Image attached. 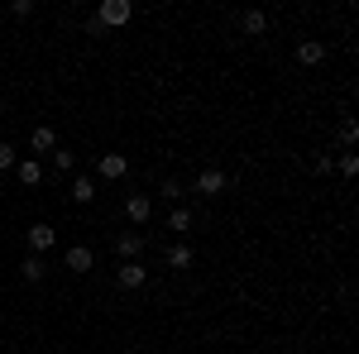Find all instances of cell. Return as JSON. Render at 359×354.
<instances>
[{
  "mask_svg": "<svg viewBox=\"0 0 359 354\" xmlns=\"http://www.w3.org/2000/svg\"><path fill=\"white\" fill-rule=\"evenodd\" d=\"M130 15H135V5H130V0H101V10H96L101 29H120V25H130Z\"/></svg>",
  "mask_w": 359,
  "mask_h": 354,
  "instance_id": "1",
  "label": "cell"
},
{
  "mask_svg": "<svg viewBox=\"0 0 359 354\" xmlns=\"http://www.w3.org/2000/svg\"><path fill=\"white\" fill-rule=\"evenodd\" d=\"M62 264H67V273H91V268H96V254H91L86 245H72Z\"/></svg>",
  "mask_w": 359,
  "mask_h": 354,
  "instance_id": "2",
  "label": "cell"
},
{
  "mask_svg": "<svg viewBox=\"0 0 359 354\" xmlns=\"http://www.w3.org/2000/svg\"><path fill=\"white\" fill-rule=\"evenodd\" d=\"M125 172H130V158L125 154H101V177L106 182H120Z\"/></svg>",
  "mask_w": 359,
  "mask_h": 354,
  "instance_id": "3",
  "label": "cell"
},
{
  "mask_svg": "<svg viewBox=\"0 0 359 354\" xmlns=\"http://www.w3.org/2000/svg\"><path fill=\"white\" fill-rule=\"evenodd\" d=\"M196 191H201V196H221L225 191V172L221 168H206V172L196 177Z\"/></svg>",
  "mask_w": 359,
  "mask_h": 354,
  "instance_id": "4",
  "label": "cell"
},
{
  "mask_svg": "<svg viewBox=\"0 0 359 354\" xmlns=\"http://www.w3.org/2000/svg\"><path fill=\"white\" fill-rule=\"evenodd\" d=\"M125 216L135 220V225H149V216H154V201L139 191V196H130V201H125Z\"/></svg>",
  "mask_w": 359,
  "mask_h": 354,
  "instance_id": "5",
  "label": "cell"
},
{
  "mask_svg": "<svg viewBox=\"0 0 359 354\" xmlns=\"http://www.w3.org/2000/svg\"><path fill=\"white\" fill-rule=\"evenodd\" d=\"M144 278H149V273L139 268V259H135V264H120V273H115V282H120L125 292H135V287H144Z\"/></svg>",
  "mask_w": 359,
  "mask_h": 354,
  "instance_id": "6",
  "label": "cell"
},
{
  "mask_svg": "<svg viewBox=\"0 0 359 354\" xmlns=\"http://www.w3.org/2000/svg\"><path fill=\"white\" fill-rule=\"evenodd\" d=\"M53 245H57L53 225H29V249L34 254H43V249H53Z\"/></svg>",
  "mask_w": 359,
  "mask_h": 354,
  "instance_id": "7",
  "label": "cell"
},
{
  "mask_svg": "<svg viewBox=\"0 0 359 354\" xmlns=\"http://www.w3.org/2000/svg\"><path fill=\"white\" fill-rule=\"evenodd\" d=\"M115 249H120V259H125V264H135L139 254H144V240H139L135 230H125V235L115 240Z\"/></svg>",
  "mask_w": 359,
  "mask_h": 354,
  "instance_id": "8",
  "label": "cell"
},
{
  "mask_svg": "<svg viewBox=\"0 0 359 354\" xmlns=\"http://www.w3.org/2000/svg\"><path fill=\"white\" fill-rule=\"evenodd\" d=\"M29 149H34V154H53V149H57V135L48 130V125H39V130L29 135Z\"/></svg>",
  "mask_w": 359,
  "mask_h": 354,
  "instance_id": "9",
  "label": "cell"
},
{
  "mask_svg": "<svg viewBox=\"0 0 359 354\" xmlns=\"http://www.w3.org/2000/svg\"><path fill=\"white\" fill-rule=\"evenodd\" d=\"M321 57H326V43H321V39H306L302 48H297V62H302V67H316Z\"/></svg>",
  "mask_w": 359,
  "mask_h": 354,
  "instance_id": "10",
  "label": "cell"
},
{
  "mask_svg": "<svg viewBox=\"0 0 359 354\" xmlns=\"http://www.w3.org/2000/svg\"><path fill=\"white\" fill-rule=\"evenodd\" d=\"M67 196H72V201H77V206H91V201H96V182H91V177H77V182H72V191H67Z\"/></svg>",
  "mask_w": 359,
  "mask_h": 354,
  "instance_id": "11",
  "label": "cell"
},
{
  "mask_svg": "<svg viewBox=\"0 0 359 354\" xmlns=\"http://www.w3.org/2000/svg\"><path fill=\"white\" fill-rule=\"evenodd\" d=\"M15 172H20V182H25V187H39V182H43V168L34 163V158H25V163H15Z\"/></svg>",
  "mask_w": 359,
  "mask_h": 354,
  "instance_id": "12",
  "label": "cell"
},
{
  "mask_svg": "<svg viewBox=\"0 0 359 354\" xmlns=\"http://www.w3.org/2000/svg\"><path fill=\"white\" fill-rule=\"evenodd\" d=\"M240 25H245V34H249V39H259V34L269 29V15H264V10H249V15L240 20Z\"/></svg>",
  "mask_w": 359,
  "mask_h": 354,
  "instance_id": "13",
  "label": "cell"
},
{
  "mask_svg": "<svg viewBox=\"0 0 359 354\" xmlns=\"http://www.w3.org/2000/svg\"><path fill=\"white\" fill-rule=\"evenodd\" d=\"M20 273H25V282H43V273H48V264H43L39 254H29V259H25V268H20Z\"/></svg>",
  "mask_w": 359,
  "mask_h": 354,
  "instance_id": "14",
  "label": "cell"
},
{
  "mask_svg": "<svg viewBox=\"0 0 359 354\" xmlns=\"http://www.w3.org/2000/svg\"><path fill=\"white\" fill-rule=\"evenodd\" d=\"M168 268H192V249L172 245V249H168Z\"/></svg>",
  "mask_w": 359,
  "mask_h": 354,
  "instance_id": "15",
  "label": "cell"
},
{
  "mask_svg": "<svg viewBox=\"0 0 359 354\" xmlns=\"http://www.w3.org/2000/svg\"><path fill=\"white\" fill-rule=\"evenodd\" d=\"M168 230H192V211H182V206H172V216H168Z\"/></svg>",
  "mask_w": 359,
  "mask_h": 354,
  "instance_id": "16",
  "label": "cell"
},
{
  "mask_svg": "<svg viewBox=\"0 0 359 354\" xmlns=\"http://www.w3.org/2000/svg\"><path fill=\"white\" fill-rule=\"evenodd\" d=\"M53 168H57V172H72V168H77V154H67V149H53Z\"/></svg>",
  "mask_w": 359,
  "mask_h": 354,
  "instance_id": "17",
  "label": "cell"
},
{
  "mask_svg": "<svg viewBox=\"0 0 359 354\" xmlns=\"http://www.w3.org/2000/svg\"><path fill=\"white\" fill-rule=\"evenodd\" d=\"M20 163V158H15V144H5V139H0V172H5V168H15Z\"/></svg>",
  "mask_w": 359,
  "mask_h": 354,
  "instance_id": "18",
  "label": "cell"
},
{
  "mask_svg": "<svg viewBox=\"0 0 359 354\" xmlns=\"http://www.w3.org/2000/svg\"><path fill=\"white\" fill-rule=\"evenodd\" d=\"M355 139H359V125H355V120H345V125H340V144H355Z\"/></svg>",
  "mask_w": 359,
  "mask_h": 354,
  "instance_id": "19",
  "label": "cell"
},
{
  "mask_svg": "<svg viewBox=\"0 0 359 354\" xmlns=\"http://www.w3.org/2000/svg\"><path fill=\"white\" fill-rule=\"evenodd\" d=\"M340 172H345V177H355V172H359V158H355V154H340Z\"/></svg>",
  "mask_w": 359,
  "mask_h": 354,
  "instance_id": "20",
  "label": "cell"
},
{
  "mask_svg": "<svg viewBox=\"0 0 359 354\" xmlns=\"http://www.w3.org/2000/svg\"><path fill=\"white\" fill-rule=\"evenodd\" d=\"M163 196H172V201H177V196H182V182H177V177H163Z\"/></svg>",
  "mask_w": 359,
  "mask_h": 354,
  "instance_id": "21",
  "label": "cell"
},
{
  "mask_svg": "<svg viewBox=\"0 0 359 354\" xmlns=\"http://www.w3.org/2000/svg\"><path fill=\"white\" fill-rule=\"evenodd\" d=\"M10 15H20V20H25V15H34V0H15V5H10Z\"/></svg>",
  "mask_w": 359,
  "mask_h": 354,
  "instance_id": "22",
  "label": "cell"
}]
</instances>
